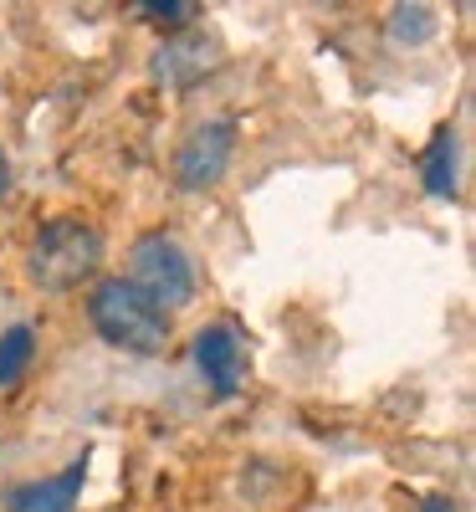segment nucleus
<instances>
[{"label":"nucleus","mask_w":476,"mask_h":512,"mask_svg":"<svg viewBox=\"0 0 476 512\" xmlns=\"http://www.w3.org/2000/svg\"><path fill=\"white\" fill-rule=\"evenodd\" d=\"M128 282L144 297H154L164 313L195 303V262H190V251L164 231H144L134 241V251H128Z\"/></svg>","instance_id":"3"},{"label":"nucleus","mask_w":476,"mask_h":512,"mask_svg":"<svg viewBox=\"0 0 476 512\" xmlns=\"http://www.w3.org/2000/svg\"><path fill=\"white\" fill-rule=\"evenodd\" d=\"M134 11H139V21H149V26L169 31V36L190 31V26H195V16H200L195 0H139Z\"/></svg>","instance_id":"10"},{"label":"nucleus","mask_w":476,"mask_h":512,"mask_svg":"<svg viewBox=\"0 0 476 512\" xmlns=\"http://www.w3.org/2000/svg\"><path fill=\"white\" fill-rule=\"evenodd\" d=\"M88 323L93 333L103 338L108 349H123V354H164L169 333H175V313H164L154 297H144L128 277H103L88 297Z\"/></svg>","instance_id":"1"},{"label":"nucleus","mask_w":476,"mask_h":512,"mask_svg":"<svg viewBox=\"0 0 476 512\" xmlns=\"http://www.w3.org/2000/svg\"><path fill=\"white\" fill-rule=\"evenodd\" d=\"M420 180L436 200H451L456 195V128H436L430 149L420 154Z\"/></svg>","instance_id":"8"},{"label":"nucleus","mask_w":476,"mask_h":512,"mask_svg":"<svg viewBox=\"0 0 476 512\" xmlns=\"http://www.w3.org/2000/svg\"><path fill=\"white\" fill-rule=\"evenodd\" d=\"M36 359V328L31 323H16L0 333V384H16Z\"/></svg>","instance_id":"9"},{"label":"nucleus","mask_w":476,"mask_h":512,"mask_svg":"<svg viewBox=\"0 0 476 512\" xmlns=\"http://www.w3.org/2000/svg\"><path fill=\"white\" fill-rule=\"evenodd\" d=\"M195 364L210 384L215 400H231L241 390V374H246V354H241V338L231 323H210L195 333Z\"/></svg>","instance_id":"5"},{"label":"nucleus","mask_w":476,"mask_h":512,"mask_svg":"<svg viewBox=\"0 0 476 512\" xmlns=\"http://www.w3.org/2000/svg\"><path fill=\"white\" fill-rule=\"evenodd\" d=\"M221 62L215 57V47L190 26V31H180V36H164V47H159V57H154V77L164 82V88H195V82Z\"/></svg>","instance_id":"6"},{"label":"nucleus","mask_w":476,"mask_h":512,"mask_svg":"<svg viewBox=\"0 0 476 512\" xmlns=\"http://www.w3.org/2000/svg\"><path fill=\"white\" fill-rule=\"evenodd\" d=\"M415 512H461V502H451V497H425Z\"/></svg>","instance_id":"12"},{"label":"nucleus","mask_w":476,"mask_h":512,"mask_svg":"<svg viewBox=\"0 0 476 512\" xmlns=\"http://www.w3.org/2000/svg\"><path fill=\"white\" fill-rule=\"evenodd\" d=\"M231 154H236V123L231 118H205L195 123L190 134L180 139L175 159H169V175H175V190L185 195H205L226 180L231 169Z\"/></svg>","instance_id":"4"},{"label":"nucleus","mask_w":476,"mask_h":512,"mask_svg":"<svg viewBox=\"0 0 476 512\" xmlns=\"http://www.w3.org/2000/svg\"><path fill=\"white\" fill-rule=\"evenodd\" d=\"M389 36L420 47V41L436 36V11H430V6H395V16H389Z\"/></svg>","instance_id":"11"},{"label":"nucleus","mask_w":476,"mask_h":512,"mask_svg":"<svg viewBox=\"0 0 476 512\" xmlns=\"http://www.w3.org/2000/svg\"><path fill=\"white\" fill-rule=\"evenodd\" d=\"M6 190H11V154L0 149V195H6Z\"/></svg>","instance_id":"13"},{"label":"nucleus","mask_w":476,"mask_h":512,"mask_svg":"<svg viewBox=\"0 0 476 512\" xmlns=\"http://www.w3.org/2000/svg\"><path fill=\"white\" fill-rule=\"evenodd\" d=\"M103 231L82 216H52L36 231L31 256H26V277L41 292H72L82 282H93L103 267Z\"/></svg>","instance_id":"2"},{"label":"nucleus","mask_w":476,"mask_h":512,"mask_svg":"<svg viewBox=\"0 0 476 512\" xmlns=\"http://www.w3.org/2000/svg\"><path fill=\"white\" fill-rule=\"evenodd\" d=\"M82 482H88V456H77L67 472L41 477V482H21L6 492V512H72L82 497Z\"/></svg>","instance_id":"7"}]
</instances>
